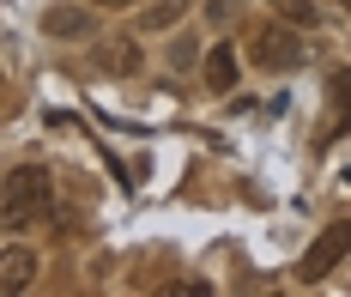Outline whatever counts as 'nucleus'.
Segmentation results:
<instances>
[{"mask_svg": "<svg viewBox=\"0 0 351 297\" xmlns=\"http://www.w3.org/2000/svg\"><path fill=\"white\" fill-rule=\"evenodd\" d=\"M43 213H49V176L31 170V164L12 170L6 188H0V224H6V230H25V224H36Z\"/></svg>", "mask_w": 351, "mask_h": 297, "instance_id": "1", "label": "nucleus"}, {"mask_svg": "<svg viewBox=\"0 0 351 297\" xmlns=\"http://www.w3.org/2000/svg\"><path fill=\"white\" fill-rule=\"evenodd\" d=\"M346 255H351V219H333L315 243H309V255L297 261V279H303V285H315V279H327Z\"/></svg>", "mask_w": 351, "mask_h": 297, "instance_id": "2", "label": "nucleus"}, {"mask_svg": "<svg viewBox=\"0 0 351 297\" xmlns=\"http://www.w3.org/2000/svg\"><path fill=\"white\" fill-rule=\"evenodd\" d=\"M248 49H254L261 67H297V61H303V37H297V31H279V25H273V31H254Z\"/></svg>", "mask_w": 351, "mask_h": 297, "instance_id": "3", "label": "nucleus"}, {"mask_svg": "<svg viewBox=\"0 0 351 297\" xmlns=\"http://www.w3.org/2000/svg\"><path fill=\"white\" fill-rule=\"evenodd\" d=\"M91 67L109 79H128L140 73V37H104L97 49H91Z\"/></svg>", "mask_w": 351, "mask_h": 297, "instance_id": "4", "label": "nucleus"}, {"mask_svg": "<svg viewBox=\"0 0 351 297\" xmlns=\"http://www.w3.org/2000/svg\"><path fill=\"white\" fill-rule=\"evenodd\" d=\"M351 134V67L333 73L327 85V128H321V146H333V140H346Z\"/></svg>", "mask_w": 351, "mask_h": 297, "instance_id": "5", "label": "nucleus"}, {"mask_svg": "<svg viewBox=\"0 0 351 297\" xmlns=\"http://www.w3.org/2000/svg\"><path fill=\"white\" fill-rule=\"evenodd\" d=\"M31 273H36V255H31V249H19V243H12V249L0 255V292H6V297H19L25 285H31Z\"/></svg>", "mask_w": 351, "mask_h": 297, "instance_id": "6", "label": "nucleus"}, {"mask_svg": "<svg viewBox=\"0 0 351 297\" xmlns=\"http://www.w3.org/2000/svg\"><path fill=\"white\" fill-rule=\"evenodd\" d=\"M206 85L218 91V97L237 85V49H230V43H218V49L206 55Z\"/></svg>", "mask_w": 351, "mask_h": 297, "instance_id": "7", "label": "nucleus"}, {"mask_svg": "<svg viewBox=\"0 0 351 297\" xmlns=\"http://www.w3.org/2000/svg\"><path fill=\"white\" fill-rule=\"evenodd\" d=\"M43 31H49V37H85L91 19H85L79 6H55V12H43Z\"/></svg>", "mask_w": 351, "mask_h": 297, "instance_id": "8", "label": "nucleus"}, {"mask_svg": "<svg viewBox=\"0 0 351 297\" xmlns=\"http://www.w3.org/2000/svg\"><path fill=\"white\" fill-rule=\"evenodd\" d=\"M182 12H188V0H152V6L140 12V31H170Z\"/></svg>", "mask_w": 351, "mask_h": 297, "instance_id": "9", "label": "nucleus"}, {"mask_svg": "<svg viewBox=\"0 0 351 297\" xmlns=\"http://www.w3.org/2000/svg\"><path fill=\"white\" fill-rule=\"evenodd\" d=\"M273 12L291 19V25H315V6H309V0H273Z\"/></svg>", "mask_w": 351, "mask_h": 297, "instance_id": "10", "label": "nucleus"}, {"mask_svg": "<svg viewBox=\"0 0 351 297\" xmlns=\"http://www.w3.org/2000/svg\"><path fill=\"white\" fill-rule=\"evenodd\" d=\"M97 6H115V12H121V6H134V0H97Z\"/></svg>", "mask_w": 351, "mask_h": 297, "instance_id": "11", "label": "nucleus"}]
</instances>
